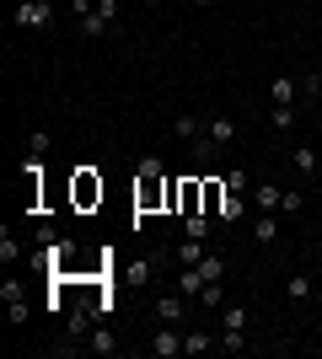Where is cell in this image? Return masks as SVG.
<instances>
[{
    "label": "cell",
    "instance_id": "obj_2",
    "mask_svg": "<svg viewBox=\"0 0 322 359\" xmlns=\"http://www.w3.org/2000/svg\"><path fill=\"white\" fill-rule=\"evenodd\" d=\"M70 194H76V210H92V204H102V177H97L92 166H81Z\"/></svg>",
    "mask_w": 322,
    "mask_h": 359
},
{
    "label": "cell",
    "instance_id": "obj_28",
    "mask_svg": "<svg viewBox=\"0 0 322 359\" xmlns=\"http://www.w3.org/2000/svg\"><path fill=\"white\" fill-rule=\"evenodd\" d=\"M113 348H119L113 327H97V332H92V354H113Z\"/></svg>",
    "mask_w": 322,
    "mask_h": 359
},
{
    "label": "cell",
    "instance_id": "obj_15",
    "mask_svg": "<svg viewBox=\"0 0 322 359\" xmlns=\"http://www.w3.org/2000/svg\"><path fill=\"white\" fill-rule=\"evenodd\" d=\"M253 236H258L263 247H274V241H279V215H258V225H253Z\"/></svg>",
    "mask_w": 322,
    "mask_h": 359
},
{
    "label": "cell",
    "instance_id": "obj_30",
    "mask_svg": "<svg viewBox=\"0 0 322 359\" xmlns=\"http://www.w3.org/2000/svg\"><path fill=\"white\" fill-rule=\"evenodd\" d=\"M226 188L231 194H253V172H226Z\"/></svg>",
    "mask_w": 322,
    "mask_h": 359
},
{
    "label": "cell",
    "instance_id": "obj_19",
    "mask_svg": "<svg viewBox=\"0 0 322 359\" xmlns=\"http://www.w3.org/2000/svg\"><path fill=\"white\" fill-rule=\"evenodd\" d=\"M81 32H86V38H107V32H113V22H107V16H97V11H86V16H81Z\"/></svg>",
    "mask_w": 322,
    "mask_h": 359
},
{
    "label": "cell",
    "instance_id": "obj_9",
    "mask_svg": "<svg viewBox=\"0 0 322 359\" xmlns=\"http://www.w3.org/2000/svg\"><path fill=\"white\" fill-rule=\"evenodd\" d=\"M92 316H97V306H92V300H76V306H70V316H65V327H70V332L81 338V332L92 327Z\"/></svg>",
    "mask_w": 322,
    "mask_h": 359
},
{
    "label": "cell",
    "instance_id": "obj_16",
    "mask_svg": "<svg viewBox=\"0 0 322 359\" xmlns=\"http://www.w3.org/2000/svg\"><path fill=\"white\" fill-rule=\"evenodd\" d=\"M210 225H215V215H183V236L204 241V236H210Z\"/></svg>",
    "mask_w": 322,
    "mask_h": 359
},
{
    "label": "cell",
    "instance_id": "obj_22",
    "mask_svg": "<svg viewBox=\"0 0 322 359\" xmlns=\"http://www.w3.org/2000/svg\"><path fill=\"white\" fill-rule=\"evenodd\" d=\"M247 215V198L242 194H226V210H220V225H236Z\"/></svg>",
    "mask_w": 322,
    "mask_h": 359
},
{
    "label": "cell",
    "instance_id": "obj_11",
    "mask_svg": "<svg viewBox=\"0 0 322 359\" xmlns=\"http://www.w3.org/2000/svg\"><path fill=\"white\" fill-rule=\"evenodd\" d=\"M210 348H220V338H215V332H183V354H210Z\"/></svg>",
    "mask_w": 322,
    "mask_h": 359
},
{
    "label": "cell",
    "instance_id": "obj_5",
    "mask_svg": "<svg viewBox=\"0 0 322 359\" xmlns=\"http://www.w3.org/2000/svg\"><path fill=\"white\" fill-rule=\"evenodd\" d=\"M253 204H258L263 215H279V204H285V188H279V182H253Z\"/></svg>",
    "mask_w": 322,
    "mask_h": 359
},
{
    "label": "cell",
    "instance_id": "obj_31",
    "mask_svg": "<svg viewBox=\"0 0 322 359\" xmlns=\"http://www.w3.org/2000/svg\"><path fill=\"white\" fill-rule=\"evenodd\" d=\"M27 156H48V129H32L27 135Z\"/></svg>",
    "mask_w": 322,
    "mask_h": 359
},
{
    "label": "cell",
    "instance_id": "obj_8",
    "mask_svg": "<svg viewBox=\"0 0 322 359\" xmlns=\"http://www.w3.org/2000/svg\"><path fill=\"white\" fill-rule=\"evenodd\" d=\"M183 306H188L183 290H177V295H161L156 300V322H172V327H177V322H183Z\"/></svg>",
    "mask_w": 322,
    "mask_h": 359
},
{
    "label": "cell",
    "instance_id": "obj_23",
    "mask_svg": "<svg viewBox=\"0 0 322 359\" xmlns=\"http://www.w3.org/2000/svg\"><path fill=\"white\" fill-rule=\"evenodd\" d=\"M6 316H11V327H27V316H32L27 295H16V300H6Z\"/></svg>",
    "mask_w": 322,
    "mask_h": 359
},
{
    "label": "cell",
    "instance_id": "obj_33",
    "mask_svg": "<svg viewBox=\"0 0 322 359\" xmlns=\"http://www.w3.org/2000/svg\"><path fill=\"white\" fill-rule=\"evenodd\" d=\"M301 91H307V97H322V70H307V75H301Z\"/></svg>",
    "mask_w": 322,
    "mask_h": 359
},
{
    "label": "cell",
    "instance_id": "obj_1",
    "mask_svg": "<svg viewBox=\"0 0 322 359\" xmlns=\"http://www.w3.org/2000/svg\"><path fill=\"white\" fill-rule=\"evenodd\" d=\"M167 194H172V182L161 177V161H156V156H145V161H140V177H135V210H140V215L161 210V204H167Z\"/></svg>",
    "mask_w": 322,
    "mask_h": 359
},
{
    "label": "cell",
    "instance_id": "obj_36",
    "mask_svg": "<svg viewBox=\"0 0 322 359\" xmlns=\"http://www.w3.org/2000/svg\"><path fill=\"white\" fill-rule=\"evenodd\" d=\"M188 6H215V0H188Z\"/></svg>",
    "mask_w": 322,
    "mask_h": 359
},
{
    "label": "cell",
    "instance_id": "obj_10",
    "mask_svg": "<svg viewBox=\"0 0 322 359\" xmlns=\"http://www.w3.org/2000/svg\"><path fill=\"white\" fill-rule=\"evenodd\" d=\"M204 135H210V140H215V145L226 150V145H231V140H236V123H231V118H226V113H220V118H210V123H204Z\"/></svg>",
    "mask_w": 322,
    "mask_h": 359
},
{
    "label": "cell",
    "instance_id": "obj_14",
    "mask_svg": "<svg viewBox=\"0 0 322 359\" xmlns=\"http://www.w3.org/2000/svg\"><path fill=\"white\" fill-rule=\"evenodd\" d=\"M172 135L183 140V145H194V140H199V135H204V123H199V118H194V113H183V118L172 123Z\"/></svg>",
    "mask_w": 322,
    "mask_h": 359
},
{
    "label": "cell",
    "instance_id": "obj_7",
    "mask_svg": "<svg viewBox=\"0 0 322 359\" xmlns=\"http://www.w3.org/2000/svg\"><path fill=\"white\" fill-rule=\"evenodd\" d=\"M226 177H204V215H215L220 220V210H226Z\"/></svg>",
    "mask_w": 322,
    "mask_h": 359
},
{
    "label": "cell",
    "instance_id": "obj_17",
    "mask_svg": "<svg viewBox=\"0 0 322 359\" xmlns=\"http://www.w3.org/2000/svg\"><path fill=\"white\" fill-rule=\"evenodd\" d=\"M177 290H183L188 300H199L204 295V273L199 269H183V273H177Z\"/></svg>",
    "mask_w": 322,
    "mask_h": 359
},
{
    "label": "cell",
    "instance_id": "obj_21",
    "mask_svg": "<svg viewBox=\"0 0 322 359\" xmlns=\"http://www.w3.org/2000/svg\"><path fill=\"white\" fill-rule=\"evenodd\" d=\"M220 348H226V354H242V348H253V344H247L242 327H220Z\"/></svg>",
    "mask_w": 322,
    "mask_h": 359
},
{
    "label": "cell",
    "instance_id": "obj_3",
    "mask_svg": "<svg viewBox=\"0 0 322 359\" xmlns=\"http://www.w3.org/2000/svg\"><path fill=\"white\" fill-rule=\"evenodd\" d=\"M145 348H151L156 359H172V354H183V332L172 327V322H156V332H151V344H145Z\"/></svg>",
    "mask_w": 322,
    "mask_h": 359
},
{
    "label": "cell",
    "instance_id": "obj_29",
    "mask_svg": "<svg viewBox=\"0 0 322 359\" xmlns=\"http://www.w3.org/2000/svg\"><path fill=\"white\" fill-rule=\"evenodd\" d=\"M307 210V194L301 188H285V204H279V215H301Z\"/></svg>",
    "mask_w": 322,
    "mask_h": 359
},
{
    "label": "cell",
    "instance_id": "obj_35",
    "mask_svg": "<svg viewBox=\"0 0 322 359\" xmlns=\"http://www.w3.org/2000/svg\"><path fill=\"white\" fill-rule=\"evenodd\" d=\"M199 300H204V306H226V295H220V285H204V295H199Z\"/></svg>",
    "mask_w": 322,
    "mask_h": 359
},
{
    "label": "cell",
    "instance_id": "obj_6",
    "mask_svg": "<svg viewBox=\"0 0 322 359\" xmlns=\"http://www.w3.org/2000/svg\"><path fill=\"white\" fill-rule=\"evenodd\" d=\"M295 97H301V81H295V75H274V81H269V102L295 107Z\"/></svg>",
    "mask_w": 322,
    "mask_h": 359
},
{
    "label": "cell",
    "instance_id": "obj_4",
    "mask_svg": "<svg viewBox=\"0 0 322 359\" xmlns=\"http://www.w3.org/2000/svg\"><path fill=\"white\" fill-rule=\"evenodd\" d=\"M48 16H54V6H48V0H22V6H16V11H11V22H16V27H43V22H48Z\"/></svg>",
    "mask_w": 322,
    "mask_h": 359
},
{
    "label": "cell",
    "instance_id": "obj_13",
    "mask_svg": "<svg viewBox=\"0 0 322 359\" xmlns=\"http://www.w3.org/2000/svg\"><path fill=\"white\" fill-rule=\"evenodd\" d=\"M199 257H204V241L183 236V247H177V269H199Z\"/></svg>",
    "mask_w": 322,
    "mask_h": 359
},
{
    "label": "cell",
    "instance_id": "obj_37",
    "mask_svg": "<svg viewBox=\"0 0 322 359\" xmlns=\"http://www.w3.org/2000/svg\"><path fill=\"white\" fill-rule=\"evenodd\" d=\"M48 6H54V0H48Z\"/></svg>",
    "mask_w": 322,
    "mask_h": 359
},
{
    "label": "cell",
    "instance_id": "obj_26",
    "mask_svg": "<svg viewBox=\"0 0 322 359\" xmlns=\"http://www.w3.org/2000/svg\"><path fill=\"white\" fill-rule=\"evenodd\" d=\"M123 279H129V285H151V257H135V263L123 269Z\"/></svg>",
    "mask_w": 322,
    "mask_h": 359
},
{
    "label": "cell",
    "instance_id": "obj_18",
    "mask_svg": "<svg viewBox=\"0 0 322 359\" xmlns=\"http://www.w3.org/2000/svg\"><path fill=\"white\" fill-rule=\"evenodd\" d=\"M199 273H204V285H220V279H226V257H210V252H204L199 257Z\"/></svg>",
    "mask_w": 322,
    "mask_h": 359
},
{
    "label": "cell",
    "instance_id": "obj_27",
    "mask_svg": "<svg viewBox=\"0 0 322 359\" xmlns=\"http://www.w3.org/2000/svg\"><path fill=\"white\" fill-rule=\"evenodd\" d=\"M215 156H220V145H215L210 135H199V140H194V161H199V166H210Z\"/></svg>",
    "mask_w": 322,
    "mask_h": 359
},
{
    "label": "cell",
    "instance_id": "obj_32",
    "mask_svg": "<svg viewBox=\"0 0 322 359\" xmlns=\"http://www.w3.org/2000/svg\"><path fill=\"white\" fill-rule=\"evenodd\" d=\"M11 257H22V247H16L11 231H0V263H11Z\"/></svg>",
    "mask_w": 322,
    "mask_h": 359
},
{
    "label": "cell",
    "instance_id": "obj_34",
    "mask_svg": "<svg viewBox=\"0 0 322 359\" xmlns=\"http://www.w3.org/2000/svg\"><path fill=\"white\" fill-rule=\"evenodd\" d=\"M16 295H27V285H22V279H6V285H0V300H16Z\"/></svg>",
    "mask_w": 322,
    "mask_h": 359
},
{
    "label": "cell",
    "instance_id": "obj_12",
    "mask_svg": "<svg viewBox=\"0 0 322 359\" xmlns=\"http://www.w3.org/2000/svg\"><path fill=\"white\" fill-rule=\"evenodd\" d=\"M285 295H290V300H311V295H317L311 273H290V279H285Z\"/></svg>",
    "mask_w": 322,
    "mask_h": 359
},
{
    "label": "cell",
    "instance_id": "obj_25",
    "mask_svg": "<svg viewBox=\"0 0 322 359\" xmlns=\"http://www.w3.org/2000/svg\"><path fill=\"white\" fill-rule=\"evenodd\" d=\"M269 129H295V107L274 102V107H269Z\"/></svg>",
    "mask_w": 322,
    "mask_h": 359
},
{
    "label": "cell",
    "instance_id": "obj_24",
    "mask_svg": "<svg viewBox=\"0 0 322 359\" xmlns=\"http://www.w3.org/2000/svg\"><path fill=\"white\" fill-rule=\"evenodd\" d=\"M247 322H253V316H247V306H220V327H242V332H247Z\"/></svg>",
    "mask_w": 322,
    "mask_h": 359
},
{
    "label": "cell",
    "instance_id": "obj_20",
    "mask_svg": "<svg viewBox=\"0 0 322 359\" xmlns=\"http://www.w3.org/2000/svg\"><path fill=\"white\" fill-rule=\"evenodd\" d=\"M290 161H295V172H307V177H311V172L322 166V161H317V150H311V145H295V150H290Z\"/></svg>",
    "mask_w": 322,
    "mask_h": 359
}]
</instances>
